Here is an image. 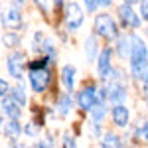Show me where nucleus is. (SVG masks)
Masks as SVG:
<instances>
[{
    "mask_svg": "<svg viewBox=\"0 0 148 148\" xmlns=\"http://www.w3.org/2000/svg\"><path fill=\"white\" fill-rule=\"evenodd\" d=\"M130 57H128V67H130V75L132 79L142 81L144 73L148 69V47L144 44L142 38H138L136 34H130Z\"/></svg>",
    "mask_w": 148,
    "mask_h": 148,
    "instance_id": "f257e3e1",
    "label": "nucleus"
},
{
    "mask_svg": "<svg viewBox=\"0 0 148 148\" xmlns=\"http://www.w3.org/2000/svg\"><path fill=\"white\" fill-rule=\"evenodd\" d=\"M95 34L103 38L105 42H114L116 38H119V26L114 22V18L111 14H107V12H103V14H97L95 16Z\"/></svg>",
    "mask_w": 148,
    "mask_h": 148,
    "instance_id": "f03ea898",
    "label": "nucleus"
},
{
    "mask_svg": "<svg viewBox=\"0 0 148 148\" xmlns=\"http://www.w3.org/2000/svg\"><path fill=\"white\" fill-rule=\"evenodd\" d=\"M119 20H121V26L128 30H140L142 26V16L136 14L130 2H123L119 6Z\"/></svg>",
    "mask_w": 148,
    "mask_h": 148,
    "instance_id": "7ed1b4c3",
    "label": "nucleus"
},
{
    "mask_svg": "<svg viewBox=\"0 0 148 148\" xmlns=\"http://www.w3.org/2000/svg\"><path fill=\"white\" fill-rule=\"evenodd\" d=\"M51 85V71L47 67L30 69V87L34 93H46Z\"/></svg>",
    "mask_w": 148,
    "mask_h": 148,
    "instance_id": "20e7f679",
    "label": "nucleus"
},
{
    "mask_svg": "<svg viewBox=\"0 0 148 148\" xmlns=\"http://www.w3.org/2000/svg\"><path fill=\"white\" fill-rule=\"evenodd\" d=\"M63 20H65V28L67 32H77L81 28V24L85 20L83 16V10L79 8L77 2H69L67 8H65V14H63Z\"/></svg>",
    "mask_w": 148,
    "mask_h": 148,
    "instance_id": "39448f33",
    "label": "nucleus"
},
{
    "mask_svg": "<svg viewBox=\"0 0 148 148\" xmlns=\"http://www.w3.org/2000/svg\"><path fill=\"white\" fill-rule=\"evenodd\" d=\"M6 69H8V73H10L14 79L22 81L24 79V69H26V53H22V51L12 53L8 57V61H6Z\"/></svg>",
    "mask_w": 148,
    "mask_h": 148,
    "instance_id": "423d86ee",
    "label": "nucleus"
},
{
    "mask_svg": "<svg viewBox=\"0 0 148 148\" xmlns=\"http://www.w3.org/2000/svg\"><path fill=\"white\" fill-rule=\"evenodd\" d=\"M95 103H97V87H95L93 83H89V85H85V87L77 93V107H79L81 111L89 113Z\"/></svg>",
    "mask_w": 148,
    "mask_h": 148,
    "instance_id": "0eeeda50",
    "label": "nucleus"
},
{
    "mask_svg": "<svg viewBox=\"0 0 148 148\" xmlns=\"http://www.w3.org/2000/svg\"><path fill=\"white\" fill-rule=\"evenodd\" d=\"M111 69H113V49L111 47H103L101 51H99V56H97V71H99V77L105 81L109 77Z\"/></svg>",
    "mask_w": 148,
    "mask_h": 148,
    "instance_id": "6e6552de",
    "label": "nucleus"
},
{
    "mask_svg": "<svg viewBox=\"0 0 148 148\" xmlns=\"http://www.w3.org/2000/svg\"><path fill=\"white\" fill-rule=\"evenodd\" d=\"M111 116H113V125L116 126V128H126L128 123H130V111L125 107V103L113 105V109H111Z\"/></svg>",
    "mask_w": 148,
    "mask_h": 148,
    "instance_id": "1a4fd4ad",
    "label": "nucleus"
},
{
    "mask_svg": "<svg viewBox=\"0 0 148 148\" xmlns=\"http://www.w3.org/2000/svg\"><path fill=\"white\" fill-rule=\"evenodd\" d=\"M2 111H4V114H6L8 119H20V114H22V105L16 101L12 95H6V97L2 99Z\"/></svg>",
    "mask_w": 148,
    "mask_h": 148,
    "instance_id": "9d476101",
    "label": "nucleus"
},
{
    "mask_svg": "<svg viewBox=\"0 0 148 148\" xmlns=\"http://www.w3.org/2000/svg\"><path fill=\"white\" fill-rule=\"evenodd\" d=\"M2 26L8 28V30H16L22 26V14L16 10V8H8V10L2 14Z\"/></svg>",
    "mask_w": 148,
    "mask_h": 148,
    "instance_id": "9b49d317",
    "label": "nucleus"
},
{
    "mask_svg": "<svg viewBox=\"0 0 148 148\" xmlns=\"http://www.w3.org/2000/svg\"><path fill=\"white\" fill-rule=\"evenodd\" d=\"M59 75H61V83H63V87L71 93L73 89H75V75H77V69L73 67V65H63Z\"/></svg>",
    "mask_w": 148,
    "mask_h": 148,
    "instance_id": "f8f14e48",
    "label": "nucleus"
},
{
    "mask_svg": "<svg viewBox=\"0 0 148 148\" xmlns=\"http://www.w3.org/2000/svg\"><path fill=\"white\" fill-rule=\"evenodd\" d=\"M130 36H119L116 38V47H114V51H116V56L121 57V59H128L130 57Z\"/></svg>",
    "mask_w": 148,
    "mask_h": 148,
    "instance_id": "ddd939ff",
    "label": "nucleus"
},
{
    "mask_svg": "<svg viewBox=\"0 0 148 148\" xmlns=\"http://www.w3.org/2000/svg\"><path fill=\"white\" fill-rule=\"evenodd\" d=\"M97 56H99V42L95 36H89L85 40V57H87V61H95Z\"/></svg>",
    "mask_w": 148,
    "mask_h": 148,
    "instance_id": "4468645a",
    "label": "nucleus"
},
{
    "mask_svg": "<svg viewBox=\"0 0 148 148\" xmlns=\"http://www.w3.org/2000/svg\"><path fill=\"white\" fill-rule=\"evenodd\" d=\"M71 107H73V99H71L69 91L63 93V95H59V99H57V113H59V116H65V114H69Z\"/></svg>",
    "mask_w": 148,
    "mask_h": 148,
    "instance_id": "2eb2a0df",
    "label": "nucleus"
},
{
    "mask_svg": "<svg viewBox=\"0 0 148 148\" xmlns=\"http://www.w3.org/2000/svg\"><path fill=\"white\" fill-rule=\"evenodd\" d=\"M91 119L93 121H103L105 119V114H107V105H105V101H97L95 105L91 107Z\"/></svg>",
    "mask_w": 148,
    "mask_h": 148,
    "instance_id": "dca6fc26",
    "label": "nucleus"
},
{
    "mask_svg": "<svg viewBox=\"0 0 148 148\" xmlns=\"http://www.w3.org/2000/svg\"><path fill=\"white\" fill-rule=\"evenodd\" d=\"M101 146H114V148H121V146H125V142H123V138L119 136V134H114V132H107V134L103 136Z\"/></svg>",
    "mask_w": 148,
    "mask_h": 148,
    "instance_id": "f3484780",
    "label": "nucleus"
},
{
    "mask_svg": "<svg viewBox=\"0 0 148 148\" xmlns=\"http://www.w3.org/2000/svg\"><path fill=\"white\" fill-rule=\"evenodd\" d=\"M22 130H24V128L20 126L18 119H10V123H8V125H4V132H6L10 138H16L20 132H22Z\"/></svg>",
    "mask_w": 148,
    "mask_h": 148,
    "instance_id": "a211bd4d",
    "label": "nucleus"
},
{
    "mask_svg": "<svg viewBox=\"0 0 148 148\" xmlns=\"http://www.w3.org/2000/svg\"><path fill=\"white\" fill-rule=\"evenodd\" d=\"M12 97H14V99H16V101L20 103V105H26V103H28V97H26V89H24V85L22 83H20V85H16V87H14V89H12V93H10Z\"/></svg>",
    "mask_w": 148,
    "mask_h": 148,
    "instance_id": "6ab92c4d",
    "label": "nucleus"
},
{
    "mask_svg": "<svg viewBox=\"0 0 148 148\" xmlns=\"http://www.w3.org/2000/svg\"><path fill=\"white\" fill-rule=\"evenodd\" d=\"M42 51H44V56L49 57V61H51V63L56 61V46H53L49 40H46V42L42 44Z\"/></svg>",
    "mask_w": 148,
    "mask_h": 148,
    "instance_id": "aec40b11",
    "label": "nucleus"
},
{
    "mask_svg": "<svg viewBox=\"0 0 148 148\" xmlns=\"http://www.w3.org/2000/svg\"><path fill=\"white\" fill-rule=\"evenodd\" d=\"M2 42H4V46L14 47V46H18V44H20V38H18L16 34H12V32H8V34L2 36Z\"/></svg>",
    "mask_w": 148,
    "mask_h": 148,
    "instance_id": "412c9836",
    "label": "nucleus"
},
{
    "mask_svg": "<svg viewBox=\"0 0 148 148\" xmlns=\"http://www.w3.org/2000/svg\"><path fill=\"white\" fill-rule=\"evenodd\" d=\"M134 136L142 138V140H148V123H142L140 126L134 128Z\"/></svg>",
    "mask_w": 148,
    "mask_h": 148,
    "instance_id": "4be33fe9",
    "label": "nucleus"
},
{
    "mask_svg": "<svg viewBox=\"0 0 148 148\" xmlns=\"http://www.w3.org/2000/svg\"><path fill=\"white\" fill-rule=\"evenodd\" d=\"M40 128H42V126L36 125L34 121H32V123H28V125L24 126V132H26L28 136H34V134H38V132H40Z\"/></svg>",
    "mask_w": 148,
    "mask_h": 148,
    "instance_id": "5701e85b",
    "label": "nucleus"
},
{
    "mask_svg": "<svg viewBox=\"0 0 148 148\" xmlns=\"http://www.w3.org/2000/svg\"><path fill=\"white\" fill-rule=\"evenodd\" d=\"M36 6L40 8V12H44L46 16H49V0H34Z\"/></svg>",
    "mask_w": 148,
    "mask_h": 148,
    "instance_id": "b1692460",
    "label": "nucleus"
},
{
    "mask_svg": "<svg viewBox=\"0 0 148 148\" xmlns=\"http://www.w3.org/2000/svg\"><path fill=\"white\" fill-rule=\"evenodd\" d=\"M140 16L144 22H148V0H140Z\"/></svg>",
    "mask_w": 148,
    "mask_h": 148,
    "instance_id": "393cba45",
    "label": "nucleus"
},
{
    "mask_svg": "<svg viewBox=\"0 0 148 148\" xmlns=\"http://www.w3.org/2000/svg\"><path fill=\"white\" fill-rule=\"evenodd\" d=\"M85 2V8H87V12H95L101 4H99V0H83Z\"/></svg>",
    "mask_w": 148,
    "mask_h": 148,
    "instance_id": "a878e982",
    "label": "nucleus"
},
{
    "mask_svg": "<svg viewBox=\"0 0 148 148\" xmlns=\"http://www.w3.org/2000/svg\"><path fill=\"white\" fill-rule=\"evenodd\" d=\"M61 144H63L65 148H75V146H77L75 138H73V136H69V134H65V136H63V142H61Z\"/></svg>",
    "mask_w": 148,
    "mask_h": 148,
    "instance_id": "bb28decb",
    "label": "nucleus"
},
{
    "mask_svg": "<svg viewBox=\"0 0 148 148\" xmlns=\"http://www.w3.org/2000/svg\"><path fill=\"white\" fill-rule=\"evenodd\" d=\"M32 113H34V123H36V125H40V126H42V125H44V114L40 113V107H36V109L32 111Z\"/></svg>",
    "mask_w": 148,
    "mask_h": 148,
    "instance_id": "cd10ccee",
    "label": "nucleus"
},
{
    "mask_svg": "<svg viewBox=\"0 0 148 148\" xmlns=\"http://www.w3.org/2000/svg\"><path fill=\"white\" fill-rule=\"evenodd\" d=\"M8 91H10V87H8V83L0 77V97H6L8 95Z\"/></svg>",
    "mask_w": 148,
    "mask_h": 148,
    "instance_id": "c85d7f7f",
    "label": "nucleus"
},
{
    "mask_svg": "<svg viewBox=\"0 0 148 148\" xmlns=\"http://www.w3.org/2000/svg\"><path fill=\"white\" fill-rule=\"evenodd\" d=\"M142 95L148 99V69H146V73H144V77H142Z\"/></svg>",
    "mask_w": 148,
    "mask_h": 148,
    "instance_id": "c756f323",
    "label": "nucleus"
},
{
    "mask_svg": "<svg viewBox=\"0 0 148 148\" xmlns=\"http://www.w3.org/2000/svg\"><path fill=\"white\" fill-rule=\"evenodd\" d=\"M99 4H101L103 8H109V6L113 4V0H99Z\"/></svg>",
    "mask_w": 148,
    "mask_h": 148,
    "instance_id": "7c9ffc66",
    "label": "nucleus"
},
{
    "mask_svg": "<svg viewBox=\"0 0 148 148\" xmlns=\"http://www.w3.org/2000/svg\"><path fill=\"white\" fill-rule=\"evenodd\" d=\"M53 2H56L57 6H61V2H63V0H53Z\"/></svg>",
    "mask_w": 148,
    "mask_h": 148,
    "instance_id": "2f4dec72",
    "label": "nucleus"
},
{
    "mask_svg": "<svg viewBox=\"0 0 148 148\" xmlns=\"http://www.w3.org/2000/svg\"><path fill=\"white\" fill-rule=\"evenodd\" d=\"M0 134H2V119H0Z\"/></svg>",
    "mask_w": 148,
    "mask_h": 148,
    "instance_id": "473e14b6",
    "label": "nucleus"
},
{
    "mask_svg": "<svg viewBox=\"0 0 148 148\" xmlns=\"http://www.w3.org/2000/svg\"><path fill=\"white\" fill-rule=\"evenodd\" d=\"M125 2H130V4H132V2H138V0H125Z\"/></svg>",
    "mask_w": 148,
    "mask_h": 148,
    "instance_id": "72a5a7b5",
    "label": "nucleus"
}]
</instances>
